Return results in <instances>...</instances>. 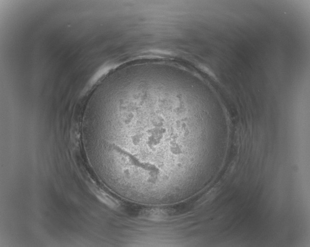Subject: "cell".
Returning a JSON list of instances; mask_svg holds the SVG:
<instances>
[{
  "label": "cell",
  "instance_id": "cell-1",
  "mask_svg": "<svg viewBox=\"0 0 310 247\" xmlns=\"http://www.w3.org/2000/svg\"><path fill=\"white\" fill-rule=\"evenodd\" d=\"M179 89L163 81L120 82L88 100L82 126L120 174L156 175L173 160L184 127Z\"/></svg>",
  "mask_w": 310,
  "mask_h": 247
},
{
  "label": "cell",
  "instance_id": "cell-2",
  "mask_svg": "<svg viewBox=\"0 0 310 247\" xmlns=\"http://www.w3.org/2000/svg\"><path fill=\"white\" fill-rule=\"evenodd\" d=\"M92 191L101 201L108 206L111 207H116L118 206L117 201L102 190L93 188Z\"/></svg>",
  "mask_w": 310,
  "mask_h": 247
}]
</instances>
